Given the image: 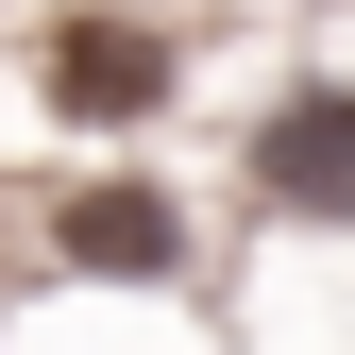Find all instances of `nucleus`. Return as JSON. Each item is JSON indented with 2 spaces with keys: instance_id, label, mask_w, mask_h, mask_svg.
Listing matches in <instances>:
<instances>
[{
  "instance_id": "nucleus-1",
  "label": "nucleus",
  "mask_w": 355,
  "mask_h": 355,
  "mask_svg": "<svg viewBox=\"0 0 355 355\" xmlns=\"http://www.w3.org/2000/svg\"><path fill=\"white\" fill-rule=\"evenodd\" d=\"M254 187L288 220H355V85H304L271 136H254Z\"/></svg>"
},
{
  "instance_id": "nucleus-3",
  "label": "nucleus",
  "mask_w": 355,
  "mask_h": 355,
  "mask_svg": "<svg viewBox=\"0 0 355 355\" xmlns=\"http://www.w3.org/2000/svg\"><path fill=\"white\" fill-rule=\"evenodd\" d=\"M68 254L85 271H169L187 220H169V187H68Z\"/></svg>"
},
{
  "instance_id": "nucleus-2",
  "label": "nucleus",
  "mask_w": 355,
  "mask_h": 355,
  "mask_svg": "<svg viewBox=\"0 0 355 355\" xmlns=\"http://www.w3.org/2000/svg\"><path fill=\"white\" fill-rule=\"evenodd\" d=\"M51 102H68V119H153V102H169V34L68 17V34H51Z\"/></svg>"
}]
</instances>
